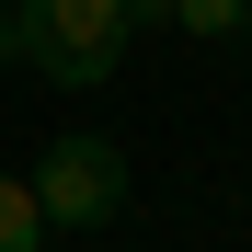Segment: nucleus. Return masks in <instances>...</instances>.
<instances>
[{"label": "nucleus", "mask_w": 252, "mask_h": 252, "mask_svg": "<svg viewBox=\"0 0 252 252\" xmlns=\"http://www.w3.org/2000/svg\"><path fill=\"white\" fill-rule=\"evenodd\" d=\"M34 241H46V206H34V184L0 172V252H34Z\"/></svg>", "instance_id": "nucleus-3"}, {"label": "nucleus", "mask_w": 252, "mask_h": 252, "mask_svg": "<svg viewBox=\"0 0 252 252\" xmlns=\"http://www.w3.org/2000/svg\"><path fill=\"white\" fill-rule=\"evenodd\" d=\"M172 23H184V34H218V46H241V34H252V0H172Z\"/></svg>", "instance_id": "nucleus-4"}, {"label": "nucleus", "mask_w": 252, "mask_h": 252, "mask_svg": "<svg viewBox=\"0 0 252 252\" xmlns=\"http://www.w3.org/2000/svg\"><path fill=\"white\" fill-rule=\"evenodd\" d=\"M0 69H23V0L0 12Z\"/></svg>", "instance_id": "nucleus-5"}, {"label": "nucleus", "mask_w": 252, "mask_h": 252, "mask_svg": "<svg viewBox=\"0 0 252 252\" xmlns=\"http://www.w3.org/2000/svg\"><path fill=\"white\" fill-rule=\"evenodd\" d=\"M23 58L58 92H92L126 69V0H23Z\"/></svg>", "instance_id": "nucleus-1"}, {"label": "nucleus", "mask_w": 252, "mask_h": 252, "mask_svg": "<svg viewBox=\"0 0 252 252\" xmlns=\"http://www.w3.org/2000/svg\"><path fill=\"white\" fill-rule=\"evenodd\" d=\"M34 206H46V229H115L126 218V149L115 138H58L34 160Z\"/></svg>", "instance_id": "nucleus-2"}]
</instances>
